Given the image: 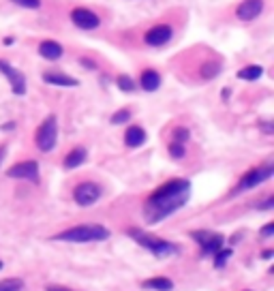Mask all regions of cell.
<instances>
[{
  "label": "cell",
  "mask_w": 274,
  "mask_h": 291,
  "mask_svg": "<svg viewBox=\"0 0 274 291\" xmlns=\"http://www.w3.org/2000/svg\"><path fill=\"white\" fill-rule=\"evenodd\" d=\"M116 84H118V88L122 92H133L135 90V81H133V77H129V75H118Z\"/></svg>",
  "instance_id": "22"
},
{
  "label": "cell",
  "mask_w": 274,
  "mask_h": 291,
  "mask_svg": "<svg viewBox=\"0 0 274 291\" xmlns=\"http://www.w3.org/2000/svg\"><path fill=\"white\" fill-rule=\"evenodd\" d=\"M0 270H2V261H0Z\"/></svg>",
  "instance_id": "35"
},
{
  "label": "cell",
  "mask_w": 274,
  "mask_h": 291,
  "mask_svg": "<svg viewBox=\"0 0 274 291\" xmlns=\"http://www.w3.org/2000/svg\"><path fill=\"white\" fill-rule=\"evenodd\" d=\"M170 154L176 161H180V159L184 157V144H178V141H172L170 144Z\"/></svg>",
  "instance_id": "26"
},
{
  "label": "cell",
  "mask_w": 274,
  "mask_h": 291,
  "mask_svg": "<svg viewBox=\"0 0 274 291\" xmlns=\"http://www.w3.org/2000/svg\"><path fill=\"white\" fill-rule=\"evenodd\" d=\"M109 238V229L103 227V225H77V227H71V229H65L60 231L58 236H54L51 240L56 242H103Z\"/></svg>",
  "instance_id": "2"
},
{
  "label": "cell",
  "mask_w": 274,
  "mask_h": 291,
  "mask_svg": "<svg viewBox=\"0 0 274 291\" xmlns=\"http://www.w3.org/2000/svg\"><path fill=\"white\" fill-rule=\"evenodd\" d=\"M22 289H24L22 278H2L0 281V291H22Z\"/></svg>",
  "instance_id": "21"
},
{
  "label": "cell",
  "mask_w": 274,
  "mask_h": 291,
  "mask_svg": "<svg viewBox=\"0 0 274 291\" xmlns=\"http://www.w3.org/2000/svg\"><path fill=\"white\" fill-rule=\"evenodd\" d=\"M4 152H7V148L0 146V163H2V159H4Z\"/></svg>",
  "instance_id": "31"
},
{
  "label": "cell",
  "mask_w": 274,
  "mask_h": 291,
  "mask_svg": "<svg viewBox=\"0 0 274 291\" xmlns=\"http://www.w3.org/2000/svg\"><path fill=\"white\" fill-rule=\"evenodd\" d=\"M101 193H103V188L99 186V184H95V182H81V184L75 186L73 199H75V204H77V206L88 208L92 204H97L99 197H101Z\"/></svg>",
  "instance_id": "7"
},
{
  "label": "cell",
  "mask_w": 274,
  "mask_h": 291,
  "mask_svg": "<svg viewBox=\"0 0 274 291\" xmlns=\"http://www.w3.org/2000/svg\"><path fill=\"white\" fill-rule=\"evenodd\" d=\"M191 197V182L176 178V180L165 182L156 191L150 195L148 201L144 206V216L150 225L161 223L163 218L172 216L174 212H178Z\"/></svg>",
  "instance_id": "1"
},
{
  "label": "cell",
  "mask_w": 274,
  "mask_h": 291,
  "mask_svg": "<svg viewBox=\"0 0 274 291\" xmlns=\"http://www.w3.org/2000/svg\"><path fill=\"white\" fill-rule=\"evenodd\" d=\"M34 141H37V148L41 152L54 150L56 141H58V120H56V116H48V118H45L43 124L37 129Z\"/></svg>",
  "instance_id": "4"
},
{
  "label": "cell",
  "mask_w": 274,
  "mask_h": 291,
  "mask_svg": "<svg viewBox=\"0 0 274 291\" xmlns=\"http://www.w3.org/2000/svg\"><path fill=\"white\" fill-rule=\"evenodd\" d=\"M86 157H88V152H86L84 148H73V150L65 157V163L62 165H65V169H75L86 161Z\"/></svg>",
  "instance_id": "17"
},
{
  "label": "cell",
  "mask_w": 274,
  "mask_h": 291,
  "mask_svg": "<svg viewBox=\"0 0 274 291\" xmlns=\"http://www.w3.org/2000/svg\"><path fill=\"white\" fill-rule=\"evenodd\" d=\"M264 131H266V133H272V127H270V122H264Z\"/></svg>",
  "instance_id": "32"
},
{
  "label": "cell",
  "mask_w": 274,
  "mask_h": 291,
  "mask_svg": "<svg viewBox=\"0 0 274 291\" xmlns=\"http://www.w3.org/2000/svg\"><path fill=\"white\" fill-rule=\"evenodd\" d=\"M139 86H142L146 92L159 90V86H161V75H159V71H154V69L142 71V75H139Z\"/></svg>",
  "instance_id": "15"
},
{
  "label": "cell",
  "mask_w": 274,
  "mask_h": 291,
  "mask_svg": "<svg viewBox=\"0 0 274 291\" xmlns=\"http://www.w3.org/2000/svg\"><path fill=\"white\" fill-rule=\"evenodd\" d=\"M142 287L148 289V291H172L174 289V283L170 281V278L156 276V278H148V281H144Z\"/></svg>",
  "instance_id": "18"
},
{
  "label": "cell",
  "mask_w": 274,
  "mask_h": 291,
  "mask_svg": "<svg viewBox=\"0 0 274 291\" xmlns=\"http://www.w3.org/2000/svg\"><path fill=\"white\" fill-rule=\"evenodd\" d=\"M9 178H17V180H30V182H39V163L37 161H22L13 165L7 171Z\"/></svg>",
  "instance_id": "10"
},
{
  "label": "cell",
  "mask_w": 274,
  "mask_h": 291,
  "mask_svg": "<svg viewBox=\"0 0 274 291\" xmlns=\"http://www.w3.org/2000/svg\"><path fill=\"white\" fill-rule=\"evenodd\" d=\"M0 73L9 79L11 90H13L15 94H20V97H22V94H26V77L22 75L15 67H11L7 60H0Z\"/></svg>",
  "instance_id": "11"
},
{
  "label": "cell",
  "mask_w": 274,
  "mask_h": 291,
  "mask_svg": "<svg viewBox=\"0 0 274 291\" xmlns=\"http://www.w3.org/2000/svg\"><path fill=\"white\" fill-rule=\"evenodd\" d=\"M45 291H73V289H69V287H60V285H50Z\"/></svg>",
  "instance_id": "30"
},
{
  "label": "cell",
  "mask_w": 274,
  "mask_h": 291,
  "mask_svg": "<svg viewBox=\"0 0 274 291\" xmlns=\"http://www.w3.org/2000/svg\"><path fill=\"white\" fill-rule=\"evenodd\" d=\"M272 206H274V197H268L266 201L257 204V210H272Z\"/></svg>",
  "instance_id": "28"
},
{
  "label": "cell",
  "mask_w": 274,
  "mask_h": 291,
  "mask_svg": "<svg viewBox=\"0 0 274 291\" xmlns=\"http://www.w3.org/2000/svg\"><path fill=\"white\" fill-rule=\"evenodd\" d=\"M261 11H264V0H242L236 9V15L242 22H253L261 15Z\"/></svg>",
  "instance_id": "12"
},
{
  "label": "cell",
  "mask_w": 274,
  "mask_h": 291,
  "mask_svg": "<svg viewBox=\"0 0 274 291\" xmlns=\"http://www.w3.org/2000/svg\"><path fill=\"white\" fill-rule=\"evenodd\" d=\"M221 73V62L219 60H208L199 67V75L201 79H214Z\"/></svg>",
  "instance_id": "20"
},
{
  "label": "cell",
  "mask_w": 274,
  "mask_h": 291,
  "mask_svg": "<svg viewBox=\"0 0 274 291\" xmlns=\"http://www.w3.org/2000/svg\"><path fill=\"white\" fill-rule=\"evenodd\" d=\"M247 291H250V289H247Z\"/></svg>",
  "instance_id": "36"
},
{
  "label": "cell",
  "mask_w": 274,
  "mask_h": 291,
  "mask_svg": "<svg viewBox=\"0 0 274 291\" xmlns=\"http://www.w3.org/2000/svg\"><path fill=\"white\" fill-rule=\"evenodd\" d=\"M272 176H274V167H272V165H264V167H255V169H250V171H247V174L242 176V180L236 184V188L231 191V195L242 193V191H250V188H255L257 184L266 182V180H270Z\"/></svg>",
  "instance_id": "5"
},
{
  "label": "cell",
  "mask_w": 274,
  "mask_h": 291,
  "mask_svg": "<svg viewBox=\"0 0 274 291\" xmlns=\"http://www.w3.org/2000/svg\"><path fill=\"white\" fill-rule=\"evenodd\" d=\"M146 139H148V135H146V131L142 127H137V124H133V127L126 129L125 133V144L129 148H139L146 144Z\"/></svg>",
  "instance_id": "16"
},
{
  "label": "cell",
  "mask_w": 274,
  "mask_h": 291,
  "mask_svg": "<svg viewBox=\"0 0 274 291\" xmlns=\"http://www.w3.org/2000/svg\"><path fill=\"white\" fill-rule=\"evenodd\" d=\"M43 81L50 86H60V88H75L79 86V81L75 77L62 73V71H45L43 73Z\"/></svg>",
  "instance_id": "13"
},
{
  "label": "cell",
  "mask_w": 274,
  "mask_h": 291,
  "mask_svg": "<svg viewBox=\"0 0 274 291\" xmlns=\"http://www.w3.org/2000/svg\"><path fill=\"white\" fill-rule=\"evenodd\" d=\"M229 257H231V248H219L214 253V268H223Z\"/></svg>",
  "instance_id": "23"
},
{
  "label": "cell",
  "mask_w": 274,
  "mask_h": 291,
  "mask_svg": "<svg viewBox=\"0 0 274 291\" xmlns=\"http://www.w3.org/2000/svg\"><path fill=\"white\" fill-rule=\"evenodd\" d=\"M131 120V111L129 109H118L116 114L112 116V124H125Z\"/></svg>",
  "instance_id": "25"
},
{
  "label": "cell",
  "mask_w": 274,
  "mask_h": 291,
  "mask_svg": "<svg viewBox=\"0 0 274 291\" xmlns=\"http://www.w3.org/2000/svg\"><path fill=\"white\" fill-rule=\"evenodd\" d=\"M129 236L137 242L139 246H144L146 251L152 253L154 257H161L163 259V257H174V255L180 253V246L178 244L163 240V238L150 236V234H146V231H142V229H129Z\"/></svg>",
  "instance_id": "3"
},
{
  "label": "cell",
  "mask_w": 274,
  "mask_h": 291,
  "mask_svg": "<svg viewBox=\"0 0 274 291\" xmlns=\"http://www.w3.org/2000/svg\"><path fill=\"white\" fill-rule=\"evenodd\" d=\"M174 39V28L170 24H156V26L148 28L144 34V43L148 47H163Z\"/></svg>",
  "instance_id": "8"
},
{
  "label": "cell",
  "mask_w": 274,
  "mask_h": 291,
  "mask_svg": "<svg viewBox=\"0 0 274 291\" xmlns=\"http://www.w3.org/2000/svg\"><path fill=\"white\" fill-rule=\"evenodd\" d=\"M261 75H264V67H259V64H249V67L238 71V79H244V81H255Z\"/></svg>",
  "instance_id": "19"
},
{
  "label": "cell",
  "mask_w": 274,
  "mask_h": 291,
  "mask_svg": "<svg viewBox=\"0 0 274 291\" xmlns=\"http://www.w3.org/2000/svg\"><path fill=\"white\" fill-rule=\"evenodd\" d=\"M272 257V251H264V259H270Z\"/></svg>",
  "instance_id": "34"
},
{
  "label": "cell",
  "mask_w": 274,
  "mask_h": 291,
  "mask_svg": "<svg viewBox=\"0 0 274 291\" xmlns=\"http://www.w3.org/2000/svg\"><path fill=\"white\" fill-rule=\"evenodd\" d=\"M13 2L24 9H39L41 7V0H13Z\"/></svg>",
  "instance_id": "27"
},
{
  "label": "cell",
  "mask_w": 274,
  "mask_h": 291,
  "mask_svg": "<svg viewBox=\"0 0 274 291\" xmlns=\"http://www.w3.org/2000/svg\"><path fill=\"white\" fill-rule=\"evenodd\" d=\"M71 22L77 28H81V30H97L101 26V17L86 7H75L71 11Z\"/></svg>",
  "instance_id": "9"
},
{
  "label": "cell",
  "mask_w": 274,
  "mask_h": 291,
  "mask_svg": "<svg viewBox=\"0 0 274 291\" xmlns=\"http://www.w3.org/2000/svg\"><path fill=\"white\" fill-rule=\"evenodd\" d=\"M191 238L201 246V257H206V255H214L219 248L225 246V238L221 234H214V231L197 229V231L191 234Z\"/></svg>",
  "instance_id": "6"
},
{
  "label": "cell",
  "mask_w": 274,
  "mask_h": 291,
  "mask_svg": "<svg viewBox=\"0 0 274 291\" xmlns=\"http://www.w3.org/2000/svg\"><path fill=\"white\" fill-rule=\"evenodd\" d=\"M172 141H178V144H186V141L191 139V131L189 129H184V127H176L174 129V133H172Z\"/></svg>",
  "instance_id": "24"
},
{
  "label": "cell",
  "mask_w": 274,
  "mask_h": 291,
  "mask_svg": "<svg viewBox=\"0 0 274 291\" xmlns=\"http://www.w3.org/2000/svg\"><path fill=\"white\" fill-rule=\"evenodd\" d=\"M274 234V223H270V225H266L264 229H261V236L264 238H268V236H272Z\"/></svg>",
  "instance_id": "29"
},
{
  "label": "cell",
  "mask_w": 274,
  "mask_h": 291,
  "mask_svg": "<svg viewBox=\"0 0 274 291\" xmlns=\"http://www.w3.org/2000/svg\"><path fill=\"white\" fill-rule=\"evenodd\" d=\"M39 56H43L45 60H60L65 56V50L58 41H51V39H45L39 43Z\"/></svg>",
  "instance_id": "14"
},
{
  "label": "cell",
  "mask_w": 274,
  "mask_h": 291,
  "mask_svg": "<svg viewBox=\"0 0 274 291\" xmlns=\"http://www.w3.org/2000/svg\"><path fill=\"white\" fill-rule=\"evenodd\" d=\"M4 45H13V37H7V39H4Z\"/></svg>",
  "instance_id": "33"
}]
</instances>
